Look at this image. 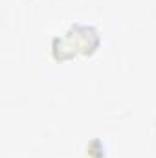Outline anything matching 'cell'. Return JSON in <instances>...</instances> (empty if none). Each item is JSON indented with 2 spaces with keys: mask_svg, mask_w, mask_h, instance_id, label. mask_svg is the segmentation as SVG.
Here are the masks:
<instances>
[{
  "mask_svg": "<svg viewBox=\"0 0 156 158\" xmlns=\"http://www.w3.org/2000/svg\"><path fill=\"white\" fill-rule=\"evenodd\" d=\"M99 46H101V37L94 26L72 24L63 35L53 37L51 55L57 63H64L77 55H92Z\"/></svg>",
  "mask_w": 156,
  "mask_h": 158,
  "instance_id": "obj_1",
  "label": "cell"
}]
</instances>
